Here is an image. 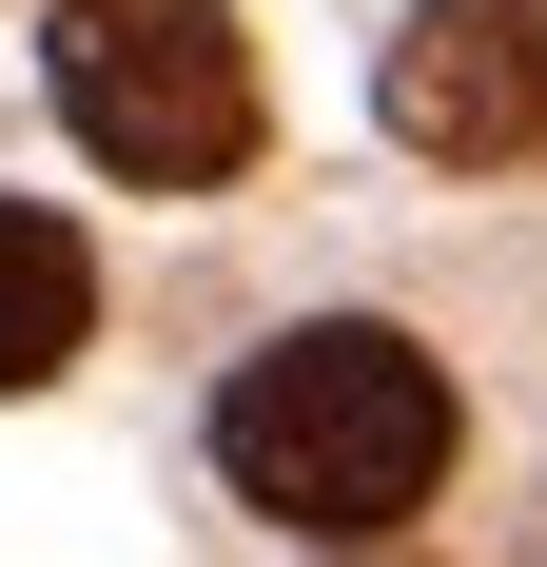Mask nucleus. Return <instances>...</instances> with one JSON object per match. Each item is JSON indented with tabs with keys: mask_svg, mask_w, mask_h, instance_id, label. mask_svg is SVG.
I'll use <instances>...</instances> for the list:
<instances>
[{
	"mask_svg": "<svg viewBox=\"0 0 547 567\" xmlns=\"http://www.w3.org/2000/svg\"><path fill=\"white\" fill-rule=\"evenodd\" d=\"M450 431H469V411H450V372L391 333V313H313V333H274L216 392V470L274 528H332V548H372L391 509H431Z\"/></svg>",
	"mask_w": 547,
	"mask_h": 567,
	"instance_id": "obj_1",
	"label": "nucleus"
},
{
	"mask_svg": "<svg viewBox=\"0 0 547 567\" xmlns=\"http://www.w3.org/2000/svg\"><path fill=\"white\" fill-rule=\"evenodd\" d=\"M40 59H59V117H79L99 176H137V196L255 176V40L216 0H59Z\"/></svg>",
	"mask_w": 547,
	"mask_h": 567,
	"instance_id": "obj_2",
	"label": "nucleus"
},
{
	"mask_svg": "<svg viewBox=\"0 0 547 567\" xmlns=\"http://www.w3.org/2000/svg\"><path fill=\"white\" fill-rule=\"evenodd\" d=\"M391 137L450 157V176L547 157V0H411V40H391Z\"/></svg>",
	"mask_w": 547,
	"mask_h": 567,
	"instance_id": "obj_3",
	"label": "nucleus"
},
{
	"mask_svg": "<svg viewBox=\"0 0 547 567\" xmlns=\"http://www.w3.org/2000/svg\"><path fill=\"white\" fill-rule=\"evenodd\" d=\"M79 333H99V255H79L40 196H0V392H40Z\"/></svg>",
	"mask_w": 547,
	"mask_h": 567,
	"instance_id": "obj_4",
	"label": "nucleus"
},
{
	"mask_svg": "<svg viewBox=\"0 0 547 567\" xmlns=\"http://www.w3.org/2000/svg\"><path fill=\"white\" fill-rule=\"evenodd\" d=\"M352 567H431V548H352Z\"/></svg>",
	"mask_w": 547,
	"mask_h": 567,
	"instance_id": "obj_5",
	"label": "nucleus"
}]
</instances>
